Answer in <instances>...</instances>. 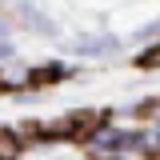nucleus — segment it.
Listing matches in <instances>:
<instances>
[{
    "label": "nucleus",
    "mask_w": 160,
    "mask_h": 160,
    "mask_svg": "<svg viewBox=\"0 0 160 160\" xmlns=\"http://www.w3.org/2000/svg\"><path fill=\"white\" fill-rule=\"evenodd\" d=\"M20 148H24V140L16 128H0V160H16Z\"/></svg>",
    "instance_id": "f257e3e1"
},
{
    "label": "nucleus",
    "mask_w": 160,
    "mask_h": 160,
    "mask_svg": "<svg viewBox=\"0 0 160 160\" xmlns=\"http://www.w3.org/2000/svg\"><path fill=\"white\" fill-rule=\"evenodd\" d=\"M60 76H64L60 68H36V72L28 76V84H52V80H60Z\"/></svg>",
    "instance_id": "f03ea898"
},
{
    "label": "nucleus",
    "mask_w": 160,
    "mask_h": 160,
    "mask_svg": "<svg viewBox=\"0 0 160 160\" xmlns=\"http://www.w3.org/2000/svg\"><path fill=\"white\" fill-rule=\"evenodd\" d=\"M136 68H160V44H152L148 52L136 56Z\"/></svg>",
    "instance_id": "7ed1b4c3"
},
{
    "label": "nucleus",
    "mask_w": 160,
    "mask_h": 160,
    "mask_svg": "<svg viewBox=\"0 0 160 160\" xmlns=\"http://www.w3.org/2000/svg\"><path fill=\"white\" fill-rule=\"evenodd\" d=\"M92 160H104V156H92Z\"/></svg>",
    "instance_id": "20e7f679"
}]
</instances>
